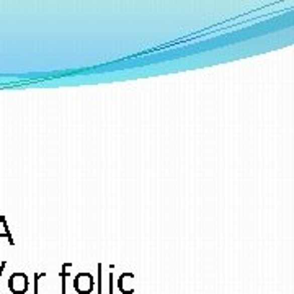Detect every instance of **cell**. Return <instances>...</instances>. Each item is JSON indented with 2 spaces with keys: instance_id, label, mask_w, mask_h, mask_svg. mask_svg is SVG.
Wrapping results in <instances>:
<instances>
[]
</instances>
